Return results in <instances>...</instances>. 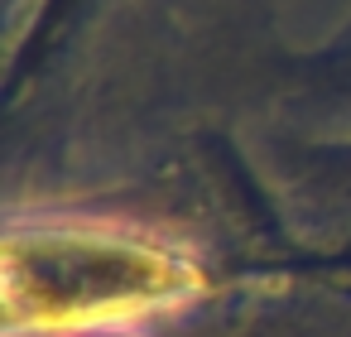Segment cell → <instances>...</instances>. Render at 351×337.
<instances>
[{"label":"cell","mask_w":351,"mask_h":337,"mask_svg":"<svg viewBox=\"0 0 351 337\" xmlns=\"http://www.w3.org/2000/svg\"><path fill=\"white\" fill-rule=\"evenodd\" d=\"M183 270L145 241L130 236H92V231H44L34 241H10V318H29L34 327L68 323H106L135 318L159 303Z\"/></svg>","instance_id":"cell-1"}]
</instances>
